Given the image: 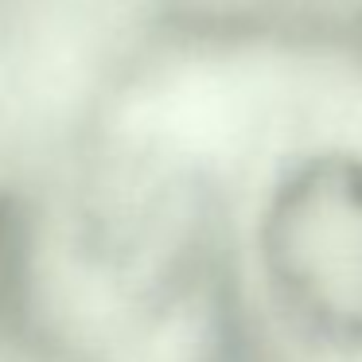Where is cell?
<instances>
[{"label": "cell", "mask_w": 362, "mask_h": 362, "mask_svg": "<svg viewBox=\"0 0 362 362\" xmlns=\"http://www.w3.org/2000/svg\"><path fill=\"white\" fill-rule=\"evenodd\" d=\"M276 300L312 335L362 346V156H320L292 172L261 222Z\"/></svg>", "instance_id": "obj_1"}]
</instances>
